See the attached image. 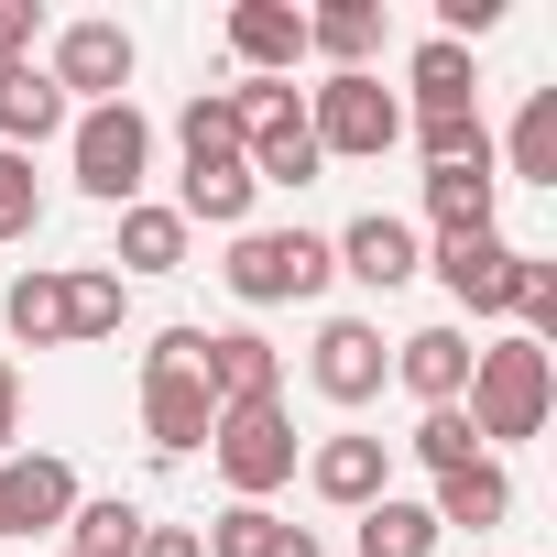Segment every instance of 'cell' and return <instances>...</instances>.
<instances>
[{"mask_svg":"<svg viewBox=\"0 0 557 557\" xmlns=\"http://www.w3.org/2000/svg\"><path fill=\"white\" fill-rule=\"evenodd\" d=\"M513 262H524V251H513L503 230H470V240H437V251H426V273H437L470 318H503V307H513Z\"/></svg>","mask_w":557,"mask_h":557,"instance_id":"12","label":"cell"},{"mask_svg":"<svg viewBox=\"0 0 557 557\" xmlns=\"http://www.w3.org/2000/svg\"><path fill=\"white\" fill-rule=\"evenodd\" d=\"M394 383H405L416 405H459V394H470V329H416V339H394Z\"/></svg>","mask_w":557,"mask_h":557,"instance_id":"15","label":"cell"},{"mask_svg":"<svg viewBox=\"0 0 557 557\" xmlns=\"http://www.w3.org/2000/svg\"><path fill=\"white\" fill-rule=\"evenodd\" d=\"M383 45V0H329V12H307V55H329V77H361Z\"/></svg>","mask_w":557,"mask_h":557,"instance_id":"22","label":"cell"},{"mask_svg":"<svg viewBox=\"0 0 557 557\" xmlns=\"http://www.w3.org/2000/svg\"><path fill=\"white\" fill-rule=\"evenodd\" d=\"M405 132H416V153H426V164H492V132H481V110H416Z\"/></svg>","mask_w":557,"mask_h":557,"instance_id":"29","label":"cell"},{"mask_svg":"<svg viewBox=\"0 0 557 557\" xmlns=\"http://www.w3.org/2000/svg\"><path fill=\"white\" fill-rule=\"evenodd\" d=\"M513 186H546L557 197V88H535L524 110H513V132H503V153H492Z\"/></svg>","mask_w":557,"mask_h":557,"instance_id":"24","label":"cell"},{"mask_svg":"<svg viewBox=\"0 0 557 557\" xmlns=\"http://www.w3.org/2000/svg\"><path fill=\"white\" fill-rule=\"evenodd\" d=\"M143 524H153V513H143L132 492H99V503L77 492V513H66V557H132Z\"/></svg>","mask_w":557,"mask_h":557,"instance_id":"25","label":"cell"},{"mask_svg":"<svg viewBox=\"0 0 557 557\" xmlns=\"http://www.w3.org/2000/svg\"><path fill=\"white\" fill-rule=\"evenodd\" d=\"M208 459H219L230 503H273V492L296 481L307 437H296V416H285V405H230V416L208 426Z\"/></svg>","mask_w":557,"mask_h":557,"instance_id":"3","label":"cell"},{"mask_svg":"<svg viewBox=\"0 0 557 557\" xmlns=\"http://www.w3.org/2000/svg\"><path fill=\"white\" fill-rule=\"evenodd\" d=\"M45 230V175L34 153H0V240H34Z\"/></svg>","mask_w":557,"mask_h":557,"instance_id":"32","label":"cell"},{"mask_svg":"<svg viewBox=\"0 0 557 557\" xmlns=\"http://www.w3.org/2000/svg\"><path fill=\"white\" fill-rule=\"evenodd\" d=\"M0 329H12L23 350H66V273L55 262L12 273V285H0Z\"/></svg>","mask_w":557,"mask_h":557,"instance_id":"18","label":"cell"},{"mask_svg":"<svg viewBox=\"0 0 557 557\" xmlns=\"http://www.w3.org/2000/svg\"><path fill=\"white\" fill-rule=\"evenodd\" d=\"M34 34H45V12H34V0H0V77H12V66H34Z\"/></svg>","mask_w":557,"mask_h":557,"instance_id":"33","label":"cell"},{"mask_svg":"<svg viewBox=\"0 0 557 557\" xmlns=\"http://www.w3.org/2000/svg\"><path fill=\"white\" fill-rule=\"evenodd\" d=\"M230 55L251 77H296L307 66V12H296V0H240V12H230Z\"/></svg>","mask_w":557,"mask_h":557,"instance_id":"14","label":"cell"},{"mask_svg":"<svg viewBox=\"0 0 557 557\" xmlns=\"http://www.w3.org/2000/svg\"><path fill=\"white\" fill-rule=\"evenodd\" d=\"M175 143H186V164H240V110H230V88H197L186 110H175Z\"/></svg>","mask_w":557,"mask_h":557,"instance_id":"28","label":"cell"},{"mask_svg":"<svg viewBox=\"0 0 557 557\" xmlns=\"http://www.w3.org/2000/svg\"><path fill=\"white\" fill-rule=\"evenodd\" d=\"M208 426H219V405H208V383H197V329H164V339L143 350V437H153L164 459H186V448H208Z\"/></svg>","mask_w":557,"mask_h":557,"instance_id":"5","label":"cell"},{"mask_svg":"<svg viewBox=\"0 0 557 557\" xmlns=\"http://www.w3.org/2000/svg\"><path fill=\"white\" fill-rule=\"evenodd\" d=\"M132 66H143V45L110 23V12H88V23H66L55 34V55H45V77L66 88V110L88 99V110H110V99H132Z\"/></svg>","mask_w":557,"mask_h":557,"instance_id":"7","label":"cell"},{"mask_svg":"<svg viewBox=\"0 0 557 557\" xmlns=\"http://www.w3.org/2000/svg\"><path fill=\"white\" fill-rule=\"evenodd\" d=\"M121 318H132V285L110 262H77L66 273V339H121Z\"/></svg>","mask_w":557,"mask_h":557,"instance_id":"27","label":"cell"},{"mask_svg":"<svg viewBox=\"0 0 557 557\" xmlns=\"http://www.w3.org/2000/svg\"><path fill=\"white\" fill-rule=\"evenodd\" d=\"M12 437H23V372L0 361V459H12Z\"/></svg>","mask_w":557,"mask_h":557,"instance_id":"35","label":"cell"},{"mask_svg":"<svg viewBox=\"0 0 557 557\" xmlns=\"http://www.w3.org/2000/svg\"><path fill=\"white\" fill-rule=\"evenodd\" d=\"M285 535H296V524L273 513V503H230V513H219V524H208L197 546H208V557H273Z\"/></svg>","mask_w":557,"mask_h":557,"instance_id":"30","label":"cell"},{"mask_svg":"<svg viewBox=\"0 0 557 557\" xmlns=\"http://www.w3.org/2000/svg\"><path fill=\"white\" fill-rule=\"evenodd\" d=\"M426 513H437V535H448V524H470V535H481V524H503V513H513V470H503V459H470V470H448V481L426 492Z\"/></svg>","mask_w":557,"mask_h":557,"instance_id":"21","label":"cell"},{"mask_svg":"<svg viewBox=\"0 0 557 557\" xmlns=\"http://www.w3.org/2000/svg\"><path fill=\"white\" fill-rule=\"evenodd\" d=\"M77 110H66V88L45 77V66H12L0 77V153H34V143H55Z\"/></svg>","mask_w":557,"mask_h":557,"instance_id":"17","label":"cell"},{"mask_svg":"<svg viewBox=\"0 0 557 557\" xmlns=\"http://www.w3.org/2000/svg\"><path fill=\"white\" fill-rule=\"evenodd\" d=\"M361 557H437V513L426 503H405V492H383V503H361Z\"/></svg>","mask_w":557,"mask_h":557,"instance_id":"26","label":"cell"},{"mask_svg":"<svg viewBox=\"0 0 557 557\" xmlns=\"http://www.w3.org/2000/svg\"><path fill=\"white\" fill-rule=\"evenodd\" d=\"M240 164H251V186H318V132H307V99L285 110V121H262L251 143H240Z\"/></svg>","mask_w":557,"mask_h":557,"instance_id":"19","label":"cell"},{"mask_svg":"<svg viewBox=\"0 0 557 557\" xmlns=\"http://www.w3.org/2000/svg\"><path fill=\"white\" fill-rule=\"evenodd\" d=\"M186 240H197V230H186L175 208L132 197V208H121V251H110V262H121V285H132V273H186Z\"/></svg>","mask_w":557,"mask_h":557,"instance_id":"20","label":"cell"},{"mask_svg":"<svg viewBox=\"0 0 557 557\" xmlns=\"http://www.w3.org/2000/svg\"><path fill=\"white\" fill-rule=\"evenodd\" d=\"M307 481H318V503L361 513V503H383V492H394V437L339 426V437H318V448H307Z\"/></svg>","mask_w":557,"mask_h":557,"instance_id":"13","label":"cell"},{"mask_svg":"<svg viewBox=\"0 0 557 557\" xmlns=\"http://www.w3.org/2000/svg\"><path fill=\"white\" fill-rule=\"evenodd\" d=\"M66 513H77V470L55 448L0 459V535H66Z\"/></svg>","mask_w":557,"mask_h":557,"instance_id":"10","label":"cell"},{"mask_svg":"<svg viewBox=\"0 0 557 557\" xmlns=\"http://www.w3.org/2000/svg\"><path fill=\"white\" fill-rule=\"evenodd\" d=\"M273 557H318V535H307V524H296V535H285V546H273Z\"/></svg>","mask_w":557,"mask_h":557,"instance_id":"36","label":"cell"},{"mask_svg":"<svg viewBox=\"0 0 557 557\" xmlns=\"http://www.w3.org/2000/svg\"><path fill=\"white\" fill-rule=\"evenodd\" d=\"M66 164H77V186H88L99 208H132V197H143V175H153V121H143L132 99L77 110V121H66Z\"/></svg>","mask_w":557,"mask_h":557,"instance_id":"4","label":"cell"},{"mask_svg":"<svg viewBox=\"0 0 557 557\" xmlns=\"http://www.w3.org/2000/svg\"><path fill=\"white\" fill-rule=\"evenodd\" d=\"M307 132H318V153H339V164H383V153L405 143V99L361 66V77L307 88Z\"/></svg>","mask_w":557,"mask_h":557,"instance_id":"6","label":"cell"},{"mask_svg":"<svg viewBox=\"0 0 557 557\" xmlns=\"http://www.w3.org/2000/svg\"><path fill=\"white\" fill-rule=\"evenodd\" d=\"M197 383L208 405H285V350H273L262 329H197Z\"/></svg>","mask_w":557,"mask_h":557,"instance_id":"9","label":"cell"},{"mask_svg":"<svg viewBox=\"0 0 557 557\" xmlns=\"http://www.w3.org/2000/svg\"><path fill=\"white\" fill-rule=\"evenodd\" d=\"M329 262L350 273V285L394 296V285H416V273H426V240H416V219H394V208H361V219L329 240Z\"/></svg>","mask_w":557,"mask_h":557,"instance_id":"11","label":"cell"},{"mask_svg":"<svg viewBox=\"0 0 557 557\" xmlns=\"http://www.w3.org/2000/svg\"><path fill=\"white\" fill-rule=\"evenodd\" d=\"M405 448H416V459H426V470H437V481H448V470H470V459H481V437H470V416H459V405H426V416H416V437H405Z\"/></svg>","mask_w":557,"mask_h":557,"instance_id":"31","label":"cell"},{"mask_svg":"<svg viewBox=\"0 0 557 557\" xmlns=\"http://www.w3.org/2000/svg\"><path fill=\"white\" fill-rule=\"evenodd\" d=\"M219 285L240 307H318L339 285V262L318 230H230V262H219Z\"/></svg>","mask_w":557,"mask_h":557,"instance_id":"2","label":"cell"},{"mask_svg":"<svg viewBox=\"0 0 557 557\" xmlns=\"http://www.w3.org/2000/svg\"><path fill=\"white\" fill-rule=\"evenodd\" d=\"M307 383H318L339 416H361V405L394 383V339H383L372 318H329V329H318V350H307Z\"/></svg>","mask_w":557,"mask_h":557,"instance_id":"8","label":"cell"},{"mask_svg":"<svg viewBox=\"0 0 557 557\" xmlns=\"http://www.w3.org/2000/svg\"><path fill=\"white\" fill-rule=\"evenodd\" d=\"M405 88H416V110H481V66H470V45H448V34H426V45L405 55Z\"/></svg>","mask_w":557,"mask_h":557,"instance_id":"23","label":"cell"},{"mask_svg":"<svg viewBox=\"0 0 557 557\" xmlns=\"http://www.w3.org/2000/svg\"><path fill=\"white\" fill-rule=\"evenodd\" d=\"M492 208H503V175H492V164H426V230H437V240L492 230Z\"/></svg>","mask_w":557,"mask_h":557,"instance_id":"16","label":"cell"},{"mask_svg":"<svg viewBox=\"0 0 557 557\" xmlns=\"http://www.w3.org/2000/svg\"><path fill=\"white\" fill-rule=\"evenodd\" d=\"M132 557H208V546H197V524H143Z\"/></svg>","mask_w":557,"mask_h":557,"instance_id":"34","label":"cell"},{"mask_svg":"<svg viewBox=\"0 0 557 557\" xmlns=\"http://www.w3.org/2000/svg\"><path fill=\"white\" fill-rule=\"evenodd\" d=\"M546 405H557V361H546L535 339H492V350H470V394H459V416H470L481 459L546 437Z\"/></svg>","mask_w":557,"mask_h":557,"instance_id":"1","label":"cell"}]
</instances>
